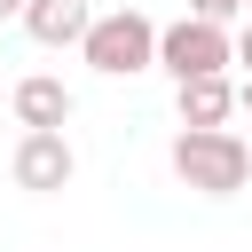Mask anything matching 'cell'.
<instances>
[{
  "mask_svg": "<svg viewBox=\"0 0 252 252\" xmlns=\"http://www.w3.org/2000/svg\"><path fill=\"white\" fill-rule=\"evenodd\" d=\"M228 63H244V79H252V16H244V32H228Z\"/></svg>",
  "mask_w": 252,
  "mask_h": 252,
  "instance_id": "cell-9",
  "label": "cell"
},
{
  "mask_svg": "<svg viewBox=\"0 0 252 252\" xmlns=\"http://www.w3.org/2000/svg\"><path fill=\"white\" fill-rule=\"evenodd\" d=\"M228 110H236L228 71L220 79H181V126H228Z\"/></svg>",
  "mask_w": 252,
  "mask_h": 252,
  "instance_id": "cell-7",
  "label": "cell"
},
{
  "mask_svg": "<svg viewBox=\"0 0 252 252\" xmlns=\"http://www.w3.org/2000/svg\"><path fill=\"white\" fill-rule=\"evenodd\" d=\"M79 55H87L102 79H134V71H150V63H158V24H150L142 8H110V16H94V24H87Z\"/></svg>",
  "mask_w": 252,
  "mask_h": 252,
  "instance_id": "cell-2",
  "label": "cell"
},
{
  "mask_svg": "<svg viewBox=\"0 0 252 252\" xmlns=\"http://www.w3.org/2000/svg\"><path fill=\"white\" fill-rule=\"evenodd\" d=\"M16 189H32V197H47V189H63L71 173H79V158H71V142L63 134H24L16 142Z\"/></svg>",
  "mask_w": 252,
  "mask_h": 252,
  "instance_id": "cell-4",
  "label": "cell"
},
{
  "mask_svg": "<svg viewBox=\"0 0 252 252\" xmlns=\"http://www.w3.org/2000/svg\"><path fill=\"white\" fill-rule=\"evenodd\" d=\"M252 0H189V16H205V24H228V16H244Z\"/></svg>",
  "mask_w": 252,
  "mask_h": 252,
  "instance_id": "cell-8",
  "label": "cell"
},
{
  "mask_svg": "<svg viewBox=\"0 0 252 252\" xmlns=\"http://www.w3.org/2000/svg\"><path fill=\"white\" fill-rule=\"evenodd\" d=\"M244 150H252V134H244Z\"/></svg>",
  "mask_w": 252,
  "mask_h": 252,
  "instance_id": "cell-12",
  "label": "cell"
},
{
  "mask_svg": "<svg viewBox=\"0 0 252 252\" xmlns=\"http://www.w3.org/2000/svg\"><path fill=\"white\" fill-rule=\"evenodd\" d=\"M39 47H79L87 39V24H94V8L87 0H24V16H16Z\"/></svg>",
  "mask_w": 252,
  "mask_h": 252,
  "instance_id": "cell-5",
  "label": "cell"
},
{
  "mask_svg": "<svg viewBox=\"0 0 252 252\" xmlns=\"http://www.w3.org/2000/svg\"><path fill=\"white\" fill-rule=\"evenodd\" d=\"M244 16H252V8H244Z\"/></svg>",
  "mask_w": 252,
  "mask_h": 252,
  "instance_id": "cell-13",
  "label": "cell"
},
{
  "mask_svg": "<svg viewBox=\"0 0 252 252\" xmlns=\"http://www.w3.org/2000/svg\"><path fill=\"white\" fill-rule=\"evenodd\" d=\"M236 102H244V110H252V79H244V87H236Z\"/></svg>",
  "mask_w": 252,
  "mask_h": 252,
  "instance_id": "cell-11",
  "label": "cell"
},
{
  "mask_svg": "<svg viewBox=\"0 0 252 252\" xmlns=\"http://www.w3.org/2000/svg\"><path fill=\"white\" fill-rule=\"evenodd\" d=\"M173 173H181V189H197V197H236V189L252 181V150H244V134H228V126H181V134H173Z\"/></svg>",
  "mask_w": 252,
  "mask_h": 252,
  "instance_id": "cell-1",
  "label": "cell"
},
{
  "mask_svg": "<svg viewBox=\"0 0 252 252\" xmlns=\"http://www.w3.org/2000/svg\"><path fill=\"white\" fill-rule=\"evenodd\" d=\"M158 63L173 71V87H181V79H220V71H228V24H205V16L165 24V32H158Z\"/></svg>",
  "mask_w": 252,
  "mask_h": 252,
  "instance_id": "cell-3",
  "label": "cell"
},
{
  "mask_svg": "<svg viewBox=\"0 0 252 252\" xmlns=\"http://www.w3.org/2000/svg\"><path fill=\"white\" fill-rule=\"evenodd\" d=\"M16 16H24V0H0V24H16Z\"/></svg>",
  "mask_w": 252,
  "mask_h": 252,
  "instance_id": "cell-10",
  "label": "cell"
},
{
  "mask_svg": "<svg viewBox=\"0 0 252 252\" xmlns=\"http://www.w3.org/2000/svg\"><path fill=\"white\" fill-rule=\"evenodd\" d=\"M16 118H24V134H63V118H71V87L47 79V71L16 79Z\"/></svg>",
  "mask_w": 252,
  "mask_h": 252,
  "instance_id": "cell-6",
  "label": "cell"
}]
</instances>
